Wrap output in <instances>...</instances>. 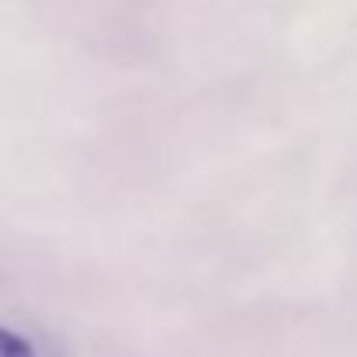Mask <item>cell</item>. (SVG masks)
<instances>
[{"label": "cell", "instance_id": "obj_1", "mask_svg": "<svg viewBox=\"0 0 357 357\" xmlns=\"http://www.w3.org/2000/svg\"><path fill=\"white\" fill-rule=\"evenodd\" d=\"M0 357H31V347L21 333L0 326Z\"/></svg>", "mask_w": 357, "mask_h": 357}]
</instances>
